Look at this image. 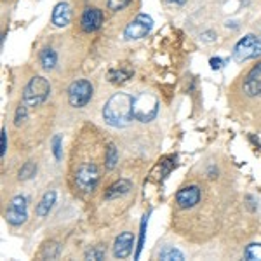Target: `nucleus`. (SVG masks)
I'll list each match as a JSON object with an SVG mask.
<instances>
[{
	"instance_id": "nucleus-1",
	"label": "nucleus",
	"mask_w": 261,
	"mask_h": 261,
	"mask_svg": "<svg viewBox=\"0 0 261 261\" xmlns=\"http://www.w3.org/2000/svg\"><path fill=\"white\" fill-rule=\"evenodd\" d=\"M133 103H134V98L125 94V92H117V94H113L103 108V120L107 122L110 127H117V129L127 127L134 119Z\"/></svg>"
},
{
	"instance_id": "nucleus-2",
	"label": "nucleus",
	"mask_w": 261,
	"mask_h": 261,
	"mask_svg": "<svg viewBox=\"0 0 261 261\" xmlns=\"http://www.w3.org/2000/svg\"><path fill=\"white\" fill-rule=\"evenodd\" d=\"M50 94V84L47 79L40 77H32L30 82L24 86L23 89V103L27 107H40L42 103H45Z\"/></svg>"
},
{
	"instance_id": "nucleus-3",
	"label": "nucleus",
	"mask_w": 261,
	"mask_h": 261,
	"mask_svg": "<svg viewBox=\"0 0 261 261\" xmlns=\"http://www.w3.org/2000/svg\"><path fill=\"white\" fill-rule=\"evenodd\" d=\"M133 113L136 120L151 122L159 113V99L150 92H140L138 96H134Z\"/></svg>"
},
{
	"instance_id": "nucleus-4",
	"label": "nucleus",
	"mask_w": 261,
	"mask_h": 261,
	"mask_svg": "<svg viewBox=\"0 0 261 261\" xmlns=\"http://www.w3.org/2000/svg\"><path fill=\"white\" fill-rule=\"evenodd\" d=\"M261 56V39L256 35H246L244 39H241L235 44L233 53H231V58L237 63H244L247 60H254V58Z\"/></svg>"
},
{
	"instance_id": "nucleus-5",
	"label": "nucleus",
	"mask_w": 261,
	"mask_h": 261,
	"mask_svg": "<svg viewBox=\"0 0 261 261\" xmlns=\"http://www.w3.org/2000/svg\"><path fill=\"white\" fill-rule=\"evenodd\" d=\"M98 183H99V171L96 167V164L86 162L75 172V185L84 193H92L96 190V187H98Z\"/></svg>"
},
{
	"instance_id": "nucleus-6",
	"label": "nucleus",
	"mask_w": 261,
	"mask_h": 261,
	"mask_svg": "<svg viewBox=\"0 0 261 261\" xmlns=\"http://www.w3.org/2000/svg\"><path fill=\"white\" fill-rule=\"evenodd\" d=\"M92 92H94V87H92V84L89 81H86V79H79V81L71 82L68 87L70 107H73V108L86 107L92 98Z\"/></svg>"
},
{
	"instance_id": "nucleus-7",
	"label": "nucleus",
	"mask_w": 261,
	"mask_h": 261,
	"mask_svg": "<svg viewBox=\"0 0 261 261\" xmlns=\"http://www.w3.org/2000/svg\"><path fill=\"white\" fill-rule=\"evenodd\" d=\"M153 28V19L150 18L148 14H138L130 23L125 27L124 30V37L127 40H138L146 37Z\"/></svg>"
},
{
	"instance_id": "nucleus-8",
	"label": "nucleus",
	"mask_w": 261,
	"mask_h": 261,
	"mask_svg": "<svg viewBox=\"0 0 261 261\" xmlns=\"http://www.w3.org/2000/svg\"><path fill=\"white\" fill-rule=\"evenodd\" d=\"M28 220V205H27V197L16 195L11 200L9 209L6 213V221L12 226H21L24 225Z\"/></svg>"
},
{
	"instance_id": "nucleus-9",
	"label": "nucleus",
	"mask_w": 261,
	"mask_h": 261,
	"mask_svg": "<svg viewBox=\"0 0 261 261\" xmlns=\"http://www.w3.org/2000/svg\"><path fill=\"white\" fill-rule=\"evenodd\" d=\"M200 202V188L197 185L185 187L176 193V204L179 209H192Z\"/></svg>"
},
{
	"instance_id": "nucleus-10",
	"label": "nucleus",
	"mask_w": 261,
	"mask_h": 261,
	"mask_svg": "<svg viewBox=\"0 0 261 261\" xmlns=\"http://www.w3.org/2000/svg\"><path fill=\"white\" fill-rule=\"evenodd\" d=\"M101 24H103V12H101V9H98V7H86V11L82 12L81 18L82 30L91 33L99 30Z\"/></svg>"
},
{
	"instance_id": "nucleus-11",
	"label": "nucleus",
	"mask_w": 261,
	"mask_h": 261,
	"mask_svg": "<svg viewBox=\"0 0 261 261\" xmlns=\"http://www.w3.org/2000/svg\"><path fill=\"white\" fill-rule=\"evenodd\" d=\"M133 246H134V233L130 231H124L119 237L115 239V244H113V256L117 259H124L133 252Z\"/></svg>"
},
{
	"instance_id": "nucleus-12",
	"label": "nucleus",
	"mask_w": 261,
	"mask_h": 261,
	"mask_svg": "<svg viewBox=\"0 0 261 261\" xmlns=\"http://www.w3.org/2000/svg\"><path fill=\"white\" fill-rule=\"evenodd\" d=\"M244 92L251 98L261 94V63L252 68L249 73H247L246 81H244Z\"/></svg>"
},
{
	"instance_id": "nucleus-13",
	"label": "nucleus",
	"mask_w": 261,
	"mask_h": 261,
	"mask_svg": "<svg viewBox=\"0 0 261 261\" xmlns=\"http://www.w3.org/2000/svg\"><path fill=\"white\" fill-rule=\"evenodd\" d=\"M133 190V183L129 179H119L113 185L108 187V190L105 192V200H115L120 199V197L127 195V193Z\"/></svg>"
},
{
	"instance_id": "nucleus-14",
	"label": "nucleus",
	"mask_w": 261,
	"mask_h": 261,
	"mask_svg": "<svg viewBox=\"0 0 261 261\" xmlns=\"http://www.w3.org/2000/svg\"><path fill=\"white\" fill-rule=\"evenodd\" d=\"M70 21H71V9H70V6L66 2H60L56 7H54V11H53V23H54V27L63 28V27H66V24H70Z\"/></svg>"
},
{
	"instance_id": "nucleus-15",
	"label": "nucleus",
	"mask_w": 261,
	"mask_h": 261,
	"mask_svg": "<svg viewBox=\"0 0 261 261\" xmlns=\"http://www.w3.org/2000/svg\"><path fill=\"white\" fill-rule=\"evenodd\" d=\"M54 202H56V192H54V190L45 192L44 197H42L40 202H39V205H37V216H40V218L49 216Z\"/></svg>"
},
{
	"instance_id": "nucleus-16",
	"label": "nucleus",
	"mask_w": 261,
	"mask_h": 261,
	"mask_svg": "<svg viewBox=\"0 0 261 261\" xmlns=\"http://www.w3.org/2000/svg\"><path fill=\"white\" fill-rule=\"evenodd\" d=\"M40 65H42V68L44 70H53L54 66L58 65V54H56V50L54 49H44L40 53Z\"/></svg>"
},
{
	"instance_id": "nucleus-17",
	"label": "nucleus",
	"mask_w": 261,
	"mask_h": 261,
	"mask_svg": "<svg viewBox=\"0 0 261 261\" xmlns=\"http://www.w3.org/2000/svg\"><path fill=\"white\" fill-rule=\"evenodd\" d=\"M130 77H133V71H130V70H124V68L112 70L110 73H108V81H110L112 84H122V82L129 81Z\"/></svg>"
},
{
	"instance_id": "nucleus-18",
	"label": "nucleus",
	"mask_w": 261,
	"mask_h": 261,
	"mask_svg": "<svg viewBox=\"0 0 261 261\" xmlns=\"http://www.w3.org/2000/svg\"><path fill=\"white\" fill-rule=\"evenodd\" d=\"M159 259H164V261H181L185 259V256L181 254L178 249H174V247H164V249L159 252Z\"/></svg>"
},
{
	"instance_id": "nucleus-19",
	"label": "nucleus",
	"mask_w": 261,
	"mask_h": 261,
	"mask_svg": "<svg viewBox=\"0 0 261 261\" xmlns=\"http://www.w3.org/2000/svg\"><path fill=\"white\" fill-rule=\"evenodd\" d=\"M105 162H107V169H115L117 162H119V151H117V146L110 143L107 148V157H105Z\"/></svg>"
},
{
	"instance_id": "nucleus-20",
	"label": "nucleus",
	"mask_w": 261,
	"mask_h": 261,
	"mask_svg": "<svg viewBox=\"0 0 261 261\" xmlns=\"http://www.w3.org/2000/svg\"><path fill=\"white\" fill-rule=\"evenodd\" d=\"M244 258L247 261H261V244H249L244 251Z\"/></svg>"
},
{
	"instance_id": "nucleus-21",
	"label": "nucleus",
	"mask_w": 261,
	"mask_h": 261,
	"mask_svg": "<svg viewBox=\"0 0 261 261\" xmlns=\"http://www.w3.org/2000/svg\"><path fill=\"white\" fill-rule=\"evenodd\" d=\"M37 174V166L33 162H24V166L19 169V179L28 181Z\"/></svg>"
},
{
	"instance_id": "nucleus-22",
	"label": "nucleus",
	"mask_w": 261,
	"mask_h": 261,
	"mask_svg": "<svg viewBox=\"0 0 261 261\" xmlns=\"http://www.w3.org/2000/svg\"><path fill=\"white\" fill-rule=\"evenodd\" d=\"M105 254H107V247H105V246H94V247H91V249L86 252V259L99 261V259H105Z\"/></svg>"
},
{
	"instance_id": "nucleus-23",
	"label": "nucleus",
	"mask_w": 261,
	"mask_h": 261,
	"mask_svg": "<svg viewBox=\"0 0 261 261\" xmlns=\"http://www.w3.org/2000/svg\"><path fill=\"white\" fill-rule=\"evenodd\" d=\"M27 120V105H19L18 110H16V117H14V125H19L23 124V122Z\"/></svg>"
},
{
	"instance_id": "nucleus-24",
	"label": "nucleus",
	"mask_w": 261,
	"mask_h": 261,
	"mask_svg": "<svg viewBox=\"0 0 261 261\" xmlns=\"http://www.w3.org/2000/svg\"><path fill=\"white\" fill-rule=\"evenodd\" d=\"M61 136L60 134H56V136L53 138V153H54V159L56 161H61Z\"/></svg>"
},
{
	"instance_id": "nucleus-25",
	"label": "nucleus",
	"mask_w": 261,
	"mask_h": 261,
	"mask_svg": "<svg viewBox=\"0 0 261 261\" xmlns=\"http://www.w3.org/2000/svg\"><path fill=\"white\" fill-rule=\"evenodd\" d=\"M58 254H60V246H58L56 242H50V244H47V247H45V251H44V256H45V258L54 259Z\"/></svg>"
},
{
	"instance_id": "nucleus-26",
	"label": "nucleus",
	"mask_w": 261,
	"mask_h": 261,
	"mask_svg": "<svg viewBox=\"0 0 261 261\" xmlns=\"http://www.w3.org/2000/svg\"><path fill=\"white\" fill-rule=\"evenodd\" d=\"M130 0H108V9L112 11H122L124 7H127Z\"/></svg>"
},
{
	"instance_id": "nucleus-27",
	"label": "nucleus",
	"mask_w": 261,
	"mask_h": 261,
	"mask_svg": "<svg viewBox=\"0 0 261 261\" xmlns=\"http://www.w3.org/2000/svg\"><path fill=\"white\" fill-rule=\"evenodd\" d=\"M6 151H7V133L6 129H2V136H0V155L6 157Z\"/></svg>"
},
{
	"instance_id": "nucleus-28",
	"label": "nucleus",
	"mask_w": 261,
	"mask_h": 261,
	"mask_svg": "<svg viewBox=\"0 0 261 261\" xmlns=\"http://www.w3.org/2000/svg\"><path fill=\"white\" fill-rule=\"evenodd\" d=\"M223 63L225 61H223L221 58H211V60H209V65H211L213 70H220L223 66Z\"/></svg>"
},
{
	"instance_id": "nucleus-29",
	"label": "nucleus",
	"mask_w": 261,
	"mask_h": 261,
	"mask_svg": "<svg viewBox=\"0 0 261 261\" xmlns=\"http://www.w3.org/2000/svg\"><path fill=\"white\" fill-rule=\"evenodd\" d=\"M214 35H216L214 32H204L200 37H202V40H204V42H214V40H216V37H214Z\"/></svg>"
},
{
	"instance_id": "nucleus-30",
	"label": "nucleus",
	"mask_w": 261,
	"mask_h": 261,
	"mask_svg": "<svg viewBox=\"0 0 261 261\" xmlns=\"http://www.w3.org/2000/svg\"><path fill=\"white\" fill-rule=\"evenodd\" d=\"M169 2H172V4H178V6H183L187 0H169Z\"/></svg>"
}]
</instances>
